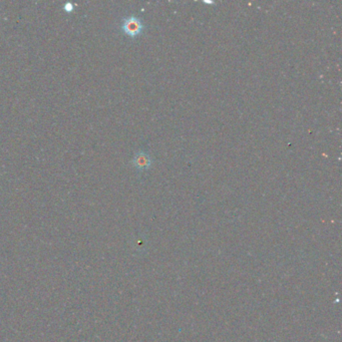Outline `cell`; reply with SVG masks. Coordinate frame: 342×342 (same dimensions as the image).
<instances>
[{
	"mask_svg": "<svg viewBox=\"0 0 342 342\" xmlns=\"http://www.w3.org/2000/svg\"><path fill=\"white\" fill-rule=\"evenodd\" d=\"M144 24L141 20L137 16H129L124 19L122 24L123 31L130 37L139 36L144 31Z\"/></svg>",
	"mask_w": 342,
	"mask_h": 342,
	"instance_id": "cell-1",
	"label": "cell"
},
{
	"mask_svg": "<svg viewBox=\"0 0 342 342\" xmlns=\"http://www.w3.org/2000/svg\"><path fill=\"white\" fill-rule=\"evenodd\" d=\"M152 163H153V161L151 159V156L147 153H145V152H138V153L135 154L133 164H134L135 168L137 170L140 171V172L150 169L151 166H152Z\"/></svg>",
	"mask_w": 342,
	"mask_h": 342,
	"instance_id": "cell-2",
	"label": "cell"
},
{
	"mask_svg": "<svg viewBox=\"0 0 342 342\" xmlns=\"http://www.w3.org/2000/svg\"><path fill=\"white\" fill-rule=\"evenodd\" d=\"M63 8H64V10H65L66 12H71V11H74L75 5H74L73 3H70V2H67V3H65V4H64Z\"/></svg>",
	"mask_w": 342,
	"mask_h": 342,
	"instance_id": "cell-3",
	"label": "cell"
}]
</instances>
